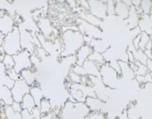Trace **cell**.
I'll list each match as a JSON object with an SVG mask.
<instances>
[{
	"mask_svg": "<svg viewBox=\"0 0 152 119\" xmlns=\"http://www.w3.org/2000/svg\"><path fill=\"white\" fill-rule=\"evenodd\" d=\"M48 18L55 28L69 27L76 25V21L79 18L75 15L68 2H49Z\"/></svg>",
	"mask_w": 152,
	"mask_h": 119,
	"instance_id": "cell-1",
	"label": "cell"
},
{
	"mask_svg": "<svg viewBox=\"0 0 152 119\" xmlns=\"http://www.w3.org/2000/svg\"><path fill=\"white\" fill-rule=\"evenodd\" d=\"M84 45L82 33L79 31L68 29L61 34V57H66L75 55Z\"/></svg>",
	"mask_w": 152,
	"mask_h": 119,
	"instance_id": "cell-2",
	"label": "cell"
},
{
	"mask_svg": "<svg viewBox=\"0 0 152 119\" xmlns=\"http://www.w3.org/2000/svg\"><path fill=\"white\" fill-rule=\"evenodd\" d=\"M90 111L85 103L67 101L62 109L61 118L63 119H85Z\"/></svg>",
	"mask_w": 152,
	"mask_h": 119,
	"instance_id": "cell-3",
	"label": "cell"
},
{
	"mask_svg": "<svg viewBox=\"0 0 152 119\" xmlns=\"http://www.w3.org/2000/svg\"><path fill=\"white\" fill-rule=\"evenodd\" d=\"M2 47L6 54L14 55L17 54L22 52L23 49L20 41V33L18 26H14L13 31L6 36H5Z\"/></svg>",
	"mask_w": 152,
	"mask_h": 119,
	"instance_id": "cell-4",
	"label": "cell"
},
{
	"mask_svg": "<svg viewBox=\"0 0 152 119\" xmlns=\"http://www.w3.org/2000/svg\"><path fill=\"white\" fill-rule=\"evenodd\" d=\"M31 54L28 51L23 49L21 52L13 56L15 63L14 69L17 74H20L24 69H32L33 65L31 61Z\"/></svg>",
	"mask_w": 152,
	"mask_h": 119,
	"instance_id": "cell-5",
	"label": "cell"
},
{
	"mask_svg": "<svg viewBox=\"0 0 152 119\" xmlns=\"http://www.w3.org/2000/svg\"><path fill=\"white\" fill-rule=\"evenodd\" d=\"M101 78L104 84L110 88H114L118 82L119 75L115 69L110 66L109 63H105L100 68Z\"/></svg>",
	"mask_w": 152,
	"mask_h": 119,
	"instance_id": "cell-6",
	"label": "cell"
},
{
	"mask_svg": "<svg viewBox=\"0 0 152 119\" xmlns=\"http://www.w3.org/2000/svg\"><path fill=\"white\" fill-rule=\"evenodd\" d=\"M76 25L78 26V30L82 33L83 35H86L93 39L102 38V31L100 28L90 24L80 17L76 21Z\"/></svg>",
	"mask_w": 152,
	"mask_h": 119,
	"instance_id": "cell-7",
	"label": "cell"
},
{
	"mask_svg": "<svg viewBox=\"0 0 152 119\" xmlns=\"http://www.w3.org/2000/svg\"><path fill=\"white\" fill-rule=\"evenodd\" d=\"M31 86L23 79L15 81L13 88L11 89V95L14 101L21 103L23 97L27 94L30 93Z\"/></svg>",
	"mask_w": 152,
	"mask_h": 119,
	"instance_id": "cell-8",
	"label": "cell"
},
{
	"mask_svg": "<svg viewBox=\"0 0 152 119\" xmlns=\"http://www.w3.org/2000/svg\"><path fill=\"white\" fill-rule=\"evenodd\" d=\"M18 28L20 33V41H21L22 49H26L32 54L34 53L35 45L31 32L26 30L25 28H21L20 26H18Z\"/></svg>",
	"mask_w": 152,
	"mask_h": 119,
	"instance_id": "cell-9",
	"label": "cell"
},
{
	"mask_svg": "<svg viewBox=\"0 0 152 119\" xmlns=\"http://www.w3.org/2000/svg\"><path fill=\"white\" fill-rule=\"evenodd\" d=\"M90 13L97 18L103 20L106 18L107 4L104 1H88Z\"/></svg>",
	"mask_w": 152,
	"mask_h": 119,
	"instance_id": "cell-10",
	"label": "cell"
},
{
	"mask_svg": "<svg viewBox=\"0 0 152 119\" xmlns=\"http://www.w3.org/2000/svg\"><path fill=\"white\" fill-rule=\"evenodd\" d=\"M37 26L46 40H49L52 36L55 35V28L48 17H40L37 21Z\"/></svg>",
	"mask_w": 152,
	"mask_h": 119,
	"instance_id": "cell-11",
	"label": "cell"
},
{
	"mask_svg": "<svg viewBox=\"0 0 152 119\" xmlns=\"http://www.w3.org/2000/svg\"><path fill=\"white\" fill-rule=\"evenodd\" d=\"M15 23L12 16L9 14H6L5 17L0 18V33L4 36H6L13 31Z\"/></svg>",
	"mask_w": 152,
	"mask_h": 119,
	"instance_id": "cell-12",
	"label": "cell"
},
{
	"mask_svg": "<svg viewBox=\"0 0 152 119\" xmlns=\"http://www.w3.org/2000/svg\"><path fill=\"white\" fill-rule=\"evenodd\" d=\"M93 49L91 46L84 44L75 55L76 57V64L82 66L84 61L88 59L89 56L93 53Z\"/></svg>",
	"mask_w": 152,
	"mask_h": 119,
	"instance_id": "cell-13",
	"label": "cell"
},
{
	"mask_svg": "<svg viewBox=\"0 0 152 119\" xmlns=\"http://www.w3.org/2000/svg\"><path fill=\"white\" fill-rule=\"evenodd\" d=\"M82 67L85 70L87 75H89V76H94L96 77V78H101L100 70L97 67L96 63H93V61H91L90 60H86L85 61H84V64L82 65Z\"/></svg>",
	"mask_w": 152,
	"mask_h": 119,
	"instance_id": "cell-14",
	"label": "cell"
},
{
	"mask_svg": "<svg viewBox=\"0 0 152 119\" xmlns=\"http://www.w3.org/2000/svg\"><path fill=\"white\" fill-rule=\"evenodd\" d=\"M115 14L122 19L127 20L129 15V8L123 2V1L116 2L115 5Z\"/></svg>",
	"mask_w": 152,
	"mask_h": 119,
	"instance_id": "cell-15",
	"label": "cell"
},
{
	"mask_svg": "<svg viewBox=\"0 0 152 119\" xmlns=\"http://www.w3.org/2000/svg\"><path fill=\"white\" fill-rule=\"evenodd\" d=\"M85 104L90 111H100L103 101L94 97H87L86 98Z\"/></svg>",
	"mask_w": 152,
	"mask_h": 119,
	"instance_id": "cell-16",
	"label": "cell"
},
{
	"mask_svg": "<svg viewBox=\"0 0 152 119\" xmlns=\"http://www.w3.org/2000/svg\"><path fill=\"white\" fill-rule=\"evenodd\" d=\"M90 46L93 48V51L101 54L104 53L109 48V45H107L106 43L102 39H93Z\"/></svg>",
	"mask_w": 152,
	"mask_h": 119,
	"instance_id": "cell-17",
	"label": "cell"
},
{
	"mask_svg": "<svg viewBox=\"0 0 152 119\" xmlns=\"http://www.w3.org/2000/svg\"><path fill=\"white\" fill-rule=\"evenodd\" d=\"M119 66L121 69V74L123 75L124 77L129 79H134L135 78V73L132 71V69L130 68L129 63L128 62L123 61V60H118Z\"/></svg>",
	"mask_w": 152,
	"mask_h": 119,
	"instance_id": "cell-18",
	"label": "cell"
},
{
	"mask_svg": "<svg viewBox=\"0 0 152 119\" xmlns=\"http://www.w3.org/2000/svg\"><path fill=\"white\" fill-rule=\"evenodd\" d=\"M126 20L128 21V25H130V28L132 29L136 28V26L138 25L139 20H140V17L137 14L136 11V8L134 6H131L129 8V15H128V19Z\"/></svg>",
	"mask_w": 152,
	"mask_h": 119,
	"instance_id": "cell-19",
	"label": "cell"
},
{
	"mask_svg": "<svg viewBox=\"0 0 152 119\" xmlns=\"http://www.w3.org/2000/svg\"><path fill=\"white\" fill-rule=\"evenodd\" d=\"M30 94L33 97L34 100L36 107H40V102H41L42 99L44 98L40 87L38 86H34L33 87H31Z\"/></svg>",
	"mask_w": 152,
	"mask_h": 119,
	"instance_id": "cell-20",
	"label": "cell"
},
{
	"mask_svg": "<svg viewBox=\"0 0 152 119\" xmlns=\"http://www.w3.org/2000/svg\"><path fill=\"white\" fill-rule=\"evenodd\" d=\"M22 79L24 80L28 86L31 87L34 86V84L36 82L34 77V72L31 69H24L20 73Z\"/></svg>",
	"mask_w": 152,
	"mask_h": 119,
	"instance_id": "cell-21",
	"label": "cell"
},
{
	"mask_svg": "<svg viewBox=\"0 0 152 119\" xmlns=\"http://www.w3.org/2000/svg\"><path fill=\"white\" fill-rule=\"evenodd\" d=\"M20 104H21V107L23 110H27L30 112H31L33 109L36 107L34 100L33 97L31 96L30 93L27 94V95L23 97V101Z\"/></svg>",
	"mask_w": 152,
	"mask_h": 119,
	"instance_id": "cell-22",
	"label": "cell"
},
{
	"mask_svg": "<svg viewBox=\"0 0 152 119\" xmlns=\"http://www.w3.org/2000/svg\"><path fill=\"white\" fill-rule=\"evenodd\" d=\"M2 110L7 119H22L21 113L14 111L11 105H5L4 104L2 105Z\"/></svg>",
	"mask_w": 152,
	"mask_h": 119,
	"instance_id": "cell-23",
	"label": "cell"
},
{
	"mask_svg": "<svg viewBox=\"0 0 152 119\" xmlns=\"http://www.w3.org/2000/svg\"><path fill=\"white\" fill-rule=\"evenodd\" d=\"M88 60H90L93 61V63H96V65L99 68V70H100L101 66H103L106 63V60H105L104 55L102 54L99 53V52H95V51H93V53L89 56Z\"/></svg>",
	"mask_w": 152,
	"mask_h": 119,
	"instance_id": "cell-24",
	"label": "cell"
},
{
	"mask_svg": "<svg viewBox=\"0 0 152 119\" xmlns=\"http://www.w3.org/2000/svg\"><path fill=\"white\" fill-rule=\"evenodd\" d=\"M2 63H3L6 70L14 69V66H15V63H14L13 56L8 54H5V57H4L3 60H2Z\"/></svg>",
	"mask_w": 152,
	"mask_h": 119,
	"instance_id": "cell-25",
	"label": "cell"
},
{
	"mask_svg": "<svg viewBox=\"0 0 152 119\" xmlns=\"http://www.w3.org/2000/svg\"><path fill=\"white\" fill-rule=\"evenodd\" d=\"M40 111L42 114H48L51 112V103L47 98H43L40 102Z\"/></svg>",
	"mask_w": 152,
	"mask_h": 119,
	"instance_id": "cell-26",
	"label": "cell"
},
{
	"mask_svg": "<svg viewBox=\"0 0 152 119\" xmlns=\"http://www.w3.org/2000/svg\"><path fill=\"white\" fill-rule=\"evenodd\" d=\"M151 40V37L150 36L148 35V34L145 32H142L141 33V39H140V45H139V49L140 50L143 51L145 49L146 46L148 45V42Z\"/></svg>",
	"mask_w": 152,
	"mask_h": 119,
	"instance_id": "cell-27",
	"label": "cell"
},
{
	"mask_svg": "<svg viewBox=\"0 0 152 119\" xmlns=\"http://www.w3.org/2000/svg\"><path fill=\"white\" fill-rule=\"evenodd\" d=\"M85 119H105V117L100 111H90Z\"/></svg>",
	"mask_w": 152,
	"mask_h": 119,
	"instance_id": "cell-28",
	"label": "cell"
},
{
	"mask_svg": "<svg viewBox=\"0 0 152 119\" xmlns=\"http://www.w3.org/2000/svg\"><path fill=\"white\" fill-rule=\"evenodd\" d=\"M140 7H141L142 10L143 14H148L149 15L152 8V2H150V1H142V2H141Z\"/></svg>",
	"mask_w": 152,
	"mask_h": 119,
	"instance_id": "cell-29",
	"label": "cell"
},
{
	"mask_svg": "<svg viewBox=\"0 0 152 119\" xmlns=\"http://www.w3.org/2000/svg\"><path fill=\"white\" fill-rule=\"evenodd\" d=\"M71 71L72 72H75L77 75H80V76H86L87 73H86L85 70L84 69V68L81 66H78L77 64H75L74 66H72L71 67Z\"/></svg>",
	"mask_w": 152,
	"mask_h": 119,
	"instance_id": "cell-30",
	"label": "cell"
},
{
	"mask_svg": "<svg viewBox=\"0 0 152 119\" xmlns=\"http://www.w3.org/2000/svg\"><path fill=\"white\" fill-rule=\"evenodd\" d=\"M69 78L70 82H72V83H81L82 77L72 72V71H70V72L69 73Z\"/></svg>",
	"mask_w": 152,
	"mask_h": 119,
	"instance_id": "cell-31",
	"label": "cell"
},
{
	"mask_svg": "<svg viewBox=\"0 0 152 119\" xmlns=\"http://www.w3.org/2000/svg\"><path fill=\"white\" fill-rule=\"evenodd\" d=\"M6 72V75L9 77L10 79H11L12 81H19V80L22 79L20 74H17L14 69H9V70H6V72Z\"/></svg>",
	"mask_w": 152,
	"mask_h": 119,
	"instance_id": "cell-32",
	"label": "cell"
},
{
	"mask_svg": "<svg viewBox=\"0 0 152 119\" xmlns=\"http://www.w3.org/2000/svg\"><path fill=\"white\" fill-rule=\"evenodd\" d=\"M107 15H113L115 14V5L116 2L114 1H107Z\"/></svg>",
	"mask_w": 152,
	"mask_h": 119,
	"instance_id": "cell-33",
	"label": "cell"
},
{
	"mask_svg": "<svg viewBox=\"0 0 152 119\" xmlns=\"http://www.w3.org/2000/svg\"><path fill=\"white\" fill-rule=\"evenodd\" d=\"M31 115L33 117V119H40L41 118L42 113L40 111V108L38 107H35L31 111Z\"/></svg>",
	"mask_w": 152,
	"mask_h": 119,
	"instance_id": "cell-34",
	"label": "cell"
},
{
	"mask_svg": "<svg viewBox=\"0 0 152 119\" xmlns=\"http://www.w3.org/2000/svg\"><path fill=\"white\" fill-rule=\"evenodd\" d=\"M11 106L13 108V110H14L15 112H17L21 113V112L23 111V108H22L21 104H20V103H17V102H15V101H14L13 104H11Z\"/></svg>",
	"mask_w": 152,
	"mask_h": 119,
	"instance_id": "cell-35",
	"label": "cell"
},
{
	"mask_svg": "<svg viewBox=\"0 0 152 119\" xmlns=\"http://www.w3.org/2000/svg\"><path fill=\"white\" fill-rule=\"evenodd\" d=\"M22 119H33V117L31 115V113L27 110H23L21 112Z\"/></svg>",
	"mask_w": 152,
	"mask_h": 119,
	"instance_id": "cell-36",
	"label": "cell"
},
{
	"mask_svg": "<svg viewBox=\"0 0 152 119\" xmlns=\"http://www.w3.org/2000/svg\"><path fill=\"white\" fill-rule=\"evenodd\" d=\"M140 39H141V33L140 34L135 37V38L133 40V46L135 48L136 50H138L139 49V45H140Z\"/></svg>",
	"mask_w": 152,
	"mask_h": 119,
	"instance_id": "cell-37",
	"label": "cell"
},
{
	"mask_svg": "<svg viewBox=\"0 0 152 119\" xmlns=\"http://www.w3.org/2000/svg\"><path fill=\"white\" fill-rule=\"evenodd\" d=\"M127 55H128V60H129V63H135L136 60L134 56V54H133L128 49V50H127Z\"/></svg>",
	"mask_w": 152,
	"mask_h": 119,
	"instance_id": "cell-38",
	"label": "cell"
},
{
	"mask_svg": "<svg viewBox=\"0 0 152 119\" xmlns=\"http://www.w3.org/2000/svg\"><path fill=\"white\" fill-rule=\"evenodd\" d=\"M128 63H129L130 68L132 69V71L134 73H136L137 72V70H138V66H137V64L135 63H129V62H128Z\"/></svg>",
	"mask_w": 152,
	"mask_h": 119,
	"instance_id": "cell-39",
	"label": "cell"
},
{
	"mask_svg": "<svg viewBox=\"0 0 152 119\" xmlns=\"http://www.w3.org/2000/svg\"><path fill=\"white\" fill-rule=\"evenodd\" d=\"M40 119H53V118H52V113L49 112L48 114H42Z\"/></svg>",
	"mask_w": 152,
	"mask_h": 119,
	"instance_id": "cell-40",
	"label": "cell"
},
{
	"mask_svg": "<svg viewBox=\"0 0 152 119\" xmlns=\"http://www.w3.org/2000/svg\"><path fill=\"white\" fill-rule=\"evenodd\" d=\"M4 38H5V36L2 34V33H0V47L2 46V43H3V40Z\"/></svg>",
	"mask_w": 152,
	"mask_h": 119,
	"instance_id": "cell-41",
	"label": "cell"
},
{
	"mask_svg": "<svg viewBox=\"0 0 152 119\" xmlns=\"http://www.w3.org/2000/svg\"><path fill=\"white\" fill-rule=\"evenodd\" d=\"M149 22H150L151 27L152 28V8H151V10L150 14H149Z\"/></svg>",
	"mask_w": 152,
	"mask_h": 119,
	"instance_id": "cell-42",
	"label": "cell"
},
{
	"mask_svg": "<svg viewBox=\"0 0 152 119\" xmlns=\"http://www.w3.org/2000/svg\"><path fill=\"white\" fill-rule=\"evenodd\" d=\"M150 37H151V41H152V34H151V35L150 36Z\"/></svg>",
	"mask_w": 152,
	"mask_h": 119,
	"instance_id": "cell-43",
	"label": "cell"
}]
</instances>
